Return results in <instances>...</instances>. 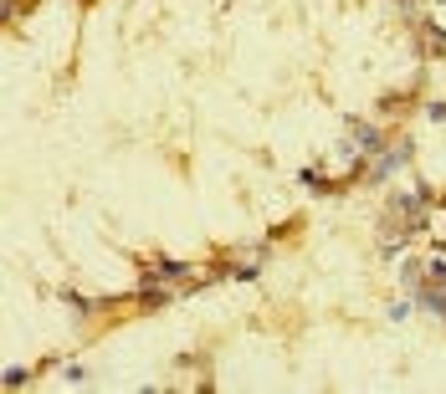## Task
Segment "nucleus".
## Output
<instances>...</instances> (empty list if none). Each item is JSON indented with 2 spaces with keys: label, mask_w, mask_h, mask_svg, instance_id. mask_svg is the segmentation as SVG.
I'll list each match as a JSON object with an SVG mask.
<instances>
[{
  "label": "nucleus",
  "mask_w": 446,
  "mask_h": 394,
  "mask_svg": "<svg viewBox=\"0 0 446 394\" xmlns=\"http://www.w3.org/2000/svg\"><path fill=\"white\" fill-rule=\"evenodd\" d=\"M406 159H411V139H400L395 149H379V154L370 159V180H374V185H385L395 169H406Z\"/></svg>",
  "instance_id": "obj_1"
},
{
  "label": "nucleus",
  "mask_w": 446,
  "mask_h": 394,
  "mask_svg": "<svg viewBox=\"0 0 446 394\" xmlns=\"http://www.w3.org/2000/svg\"><path fill=\"white\" fill-rule=\"evenodd\" d=\"M190 272H195V267H190L185 256H159L154 267H139V277H144V282H185Z\"/></svg>",
  "instance_id": "obj_2"
},
{
  "label": "nucleus",
  "mask_w": 446,
  "mask_h": 394,
  "mask_svg": "<svg viewBox=\"0 0 446 394\" xmlns=\"http://www.w3.org/2000/svg\"><path fill=\"white\" fill-rule=\"evenodd\" d=\"M231 277H236V282H251V277H257V261H246V267H231Z\"/></svg>",
  "instance_id": "obj_11"
},
{
  "label": "nucleus",
  "mask_w": 446,
  "mask_h": 394,
  "mask_svg": "<svg viewBox=\"0 0 446 394\" xmlns=\"http://www.w3.org/2000/svg\"><path fill=\"white\" fill-rule=\"evenodd\" d=\"M426 118H431V123H446V103H431V108H426Z\"/></svg>",
  "instance_id": "obj_12"
},
{
  "label": "nucleus",
  "mask_w": 446,
  "mask_h": 394,
  "mask_svg": "<svg viewBox=\"0 0 446 394\" xmlns=\"http://www.w3.org/2000/svg\"><path fill=\"white\" fill-rule=\"evenodd\" d=\"M411 313H416V297L411 302H390V323H406Z\"/></svg>",
  "instance_id": "obj_9"
},
{
  "label": "nucleus",
  "mask_w": 446,
  "mask_h": 394,
  "mask_svg": "<svg viewBox=\"0 0 446 394\" xmlns=\"http://www.w3.org/2000/svg\"><path fill=\"white\" fill-rule=\"evenodd\" d=\"M297 185H308L313 195H333L338 190L333 180H324V169H297Z\"/></svg>",
  "instance_id": "obj_5"
},
{
  "label": "nucleus",
  "mask_w": 446,
  "mask_h": 394,
  "mask_svg": "<svg viewBox=\"0 0 446 394\" xmlns=\"http://www.w3.org/2000/svg\"><path fill=\"white\" fill-rule=\"evenodd\" d=\"M426 272H431L436 282H446V261H441V256H436V261H426Z\"/></svg>",
  "instance_id": "obj_13"
},
{
  "label": "nucleus",
  "mask_w": 446,
  "mask_h": 394,
  "mask_svg": "<svg viewBox=\"0 0 446 394\" xmlns=\"http://www.w3.org/2000/svg\"><path fill=\"white\" fill-rule=\"evenodd\" d=\"M57 297H62V302H67V308H72L77 318H88V313H93V302H88V297H82V292H57Z\"/></svg>",
  "instance_id": "obj_8"
},
{
  "label": "nucleus",
  "mask_w": 446,
  "mask_h": 394,
  "mask_svg": "<svg viewBox=\"0 0 446 394\" xmlns=\"http://www.w3.org/2000/svg\"><path fill=\"white\" fill-rule=\"evenodd\" d=\"M62 384H67V389H77V384H88V374H82L77 364H67V369H62Z\"/></svg>",
  "instance_id": "obj_10"
},
{
  "label": "nucleus",
  "mask_w": 446,
  "mask_h": 394,
  "mask_svg": "<svg viewBox=\"0 0 446 394\" xmlns=\"http://www.w3.org/2000/svg\"><path fill=\"white\" fill-rule=\"evenodd\" d=\"M169 297H175V292H169V287H154V282H144V287L134 292V302H139V308H164Z\"/></svg>",
  "instance_id": "obj_4"
},
{
  "label": "nucleus",
  "mask_w": 446,
  "mask_h": 394,
  "mask_svg": "<svg viewBox=\"0 0 446 394\" xmlns=\"http://www.w3.org/2000/svg\"><path fill=\"white\" fill-rule=\"evenodd\" d=\"M26 384H31V369L26 364H11L6 369V389H26Z\"/></svg>",
  "instance_id": "obj_7"
},
{
  "label": "nucleus",
  "mask_w": 446,
  "mask_h": 394,
  "mask_svg": "<svg viewBox=\"0 0 446 394\" xmlns=\"http://www.w3.org/2000/svg\"><path fill=\"white\" fill-rule=\"evenodd\" d=\"M344 128H349V134H354L359 144H365V154H379V149H390V134H385L379 123H365V118H344Z\"/></svg>",
  "instance_id": "obj_3"
},
{
  "label": "nucleus",
  "mask_w": 446,
  "mask_h": 394,
  "mask_svg": "<svg viewBox=\"0 0 446 394\" xmlns=\"http://www.w3.org/2000/svg\"><path fill=\"white\" fill-rule=\"evenodd\" d=\"M421 277H426V261H421V256H406V267H400V282H406V287H421Z\"/></svg>",
  "instance_id": "obj_6"
}]
</instances>
